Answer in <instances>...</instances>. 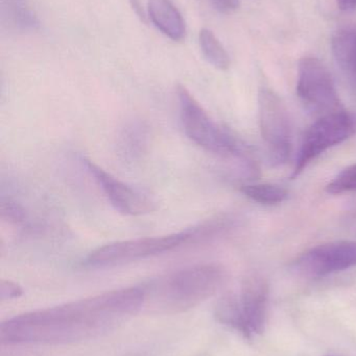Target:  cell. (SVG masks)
Listing matches in <instances>:
<instances>
[{
	"instance_id": "cell-1",
	"label": "cell",
	"mask_w": 356,
	"mask_h": 356,
	"mask_svg": "<svg viewBox=\"0 0 356 356\" xmlns=\"http://www.w3.org/2000/svg\"><path fill=\"white\" fill-rule=\"evenodd\" d=\"M144 286L118 289L2 322L3 345H60L85 342L108 334L141 311Z\"/></svg>"
},
{
	"instance_id": "cell-2",
	"label": "cell",
	"mask_w": 356,
	"mask_h": 356,
	"mask_svg": "<svg viewBox=\"0 0 356 356\" xmlns=\"http://www.w3.org/2000/svg\"><path fill=\"white\" fill-rule=\"evenodd\" d=\"M235 226L236 219L232 216H217L173 234L118 241L104 245L91 251L81 264L83 267L93 269L113 267L188 247L202 246L227 236Z\"/></svg>"
},
{
	"instance_id": "cell-3",
	"label": "cell",
	"mask_w": 356,
	"mask_h": 356,
	"mask_svg": "<svg viewBox=\"0 0 356 356\" xmlns=\"http://www.w3.org/2000/svg\"><path fill=\"white\" fill-rule=\"evenodd\" d=\"M227 274L217 264H201L173 272L144 286L146 302L155 313L187 311L207 300L225 284Z\"/></svg>"
},
{
	"instance_id": "cell-4",
	"label": "cell",
	"mask_w": 356,
	"mask_h": 356,
	"mask_svg": "<svg viewBox=\"0 0 356 356\" xmlns=\"http://www.w3.org/2000/svg\"><path fill=\"white\" fill-rule=\"evenodd\" d=\"M180 121L186 137L206 152L240 160L252 177L258 172L250 152L233 134L219 127L184 86H178Z\"/></svg>"
},
{
	"instance_id": "cell-5",
	"label": "cell",
	"mask_w": 356,
	"mask_h": 356,
	"mask_svg": "<svg viewBox=\"0 0 356 356\" xmlns=\"http://www.w3.org/2000/svg\"><path fill=\"white\" fill-rule=\"evenodd\" d=\"M269 284L261 275L246 278L240 295L228 294L215 307L217 321L246 339L263 334L267 322Z\"/></svg>"
},
{
	"instance_id": "cell-6",
	"label": "cell",
	"mask_w": 356,
	"mask_h": 356,
	"mask_svg": "<svg viewBox=\"0 0 356 356\" xmlns=\"http://www.w3.org/2000/svg\"><path fill=\"white\" fill-rule=\"evenodd\" d=\"M356 134V113L341 110L318 120L303 136L302 143L295 162L292 178L295 179L324 152L340 145Z\"/></svg>"
},
{
	"instance_id": "cell-7",
	"label": "cell",
	"mask_w": 356,
	"mask_h": 356,
	"mask_svg": "<svg viewBox=\"0 0 356 356\" xmlns=\"http://www.w3.org/2000/svg\"><path fill=\"white\" fill-rule=\"evenodd\" d=\"M258 118L270 162L284 164L292 152V127L286 104L270 88L259 90Z\"/></svg>"
},
{
	"instance_id": "cell-8",
	"label": "cell",
	"mask_w": 356,
	"mask_h": 356,
	"mask_svg": "<svg viewBox=\"0 0 356 356\" xmlns=\"http://www.w3.org/2000/svg\"><path fill=\"white\" fill-rule=\"evenodd\" d=\"M297 93L302 104L317 116L344 110L334 79L327 67L316 58H301Z\"/></svg>"
},
{
	"instance_id": "cell-9",
	"label": "cell",
	"mask_w": 356,
	"mask_h": 356,
	"mask_svg": "<svg viewBox=\"0 0 356 356\" xmlns=\"http://www.w3.org/2000/svg\"><path fill=\"white\" fill-rule=\"evenodd\" d=\"M356 267V242L336 241L318 245L301 254L293 270L307 278H321Z\"/></svg>"
},
{
	"instance_id": "cell-10",
	"label": "cell",
	"mask_w": 356,
	"mask_h": 356,
	"mask_svg": "<svg viewBox=\"0 0 356 356\" xmlns=\"http://www.w3.org/2000/svg\"><path fill=\"white\" fill-rule=\"evenodd\" d=\"M81 162L118 213L125 216H141L156 209V202L141 191L113 177L89 159L82 158Z\"/></svg>"
},
{
	"instance_id": "cell-11",
	"label": "cell",
	"mask_w": 356,
	"mask_h": 356,
	"mask_svg": "<svg viewBox=\"0 0 356 356\" xmlns=\"http://www.w3.org/2000/svg\"><path fill=\"white\" fill-rule=\"evenodd\" d=\"M150 129L141 120L125 124L117 138V152L121 160L134 163L142 158L150 144Z\"/></svg>"
},
{
	"instance_id": "cell-12",
	"label": "cell",
	"mask_w": 356,
	"mask_h": 356,
	"mask_svg": "<svg viewBox=\"0 0 356 356\" xmlns=\"http://www.w3.org/2000/svg\"><path fill=\"white\" fill-rule=\"evenodd\" d=\"M148 16L157 29L173 41L185 38L183 17L171 0H148Z\"/></svg>"
},
{
	"instance_id": "cell-13",
	"label": "cell",
	"mask_w": 356,
	"mask_h": 356,
	"mask_svg": "<svg viewBox=\"0 0 356 356\" xmlns=\"http://www.w3.org/2000/svg\"><path fill=\"white\" fill-rule=\"evenodd\" d=\"M332 52L343 69L356 76V31H341L332 39Z\"/></svg>"
},
{
	"instance_id": "cell-14",
	"label": "cell",
	"mask_w": 356,
	"mask_h": 356,
	"mask_svg": "<svg viewBox=\"0 0 356 356\" xmlns=\"http://www.w3.org/2000/svg\"><path fill=\"white\" fill-rule=\"evenodd\" d=\"M200 46L205 58L219 70H227L230 67V58L219 40L208 29L200 31Z\"/></svg>"
},
{
	"instance_id": "cell-15",
	"label": "cell",
	"mask_w": 356,
	"mask_h": 356,
	"mask_svg": "<svg viewBox=\"0 0 356 356\" xmlns=\"http://www.w3.org/2000/svg\"><path fill=\"white\" fill-rule=\"evenodd\" d=\"M240 191L251 200L265 205L279 204L286 201L288 197V191L277 184H245L240 188Z\"/></svg>"
},
{
	"instance_id": "cell-16",
	"label": "cell",
	"mask_w": 356,
	"mask_h": 356,
	"mask_svg": "<svg viewBox=\"0 0 356 356\" xmlns=\"http://www.w3.org/2000/svg\"><path fill=\"white\" fill-rule=\"evenodd\" d=\"M330 194L356 192V164L347 167L326 186Z\"/></svg>"
},
{
	"instance_id": "cell-17",
	"label": "cell",
	"mask_w": 356,
	"mask_h": 356,
	"mask_svg": "<svg viewBox=\"0 0 356 356\" xmlns=\"http://www.w3.org/2000/svg\"><path fill=\"white\" fill-rule=\"evenodd\" d=\"M22 293V288L16 282L4 280L0 282V300L6 301L19 298Z\"/></svg>"
},
{
	"instance_id": "cell-18",
	"label": "cell",
	"mask_w": 356,
	"mask_h": 356,
	"mask_svg": "<svg viewBox=\"0 0 356 356\" xmlns=\"http://www.w3.org/2000/svg\"><path fill=\"white\" fill-rule=\"evenodd\" d=\"M210 2L215 10L223 14H230L240 6V0H210Z\"/></svg>"
},
{
	"instance_id": "cell-19",
	"label": "cell",
	"mask_w": 356,
	"mask_h": 356,
	"mask_svg": "<svg viewBox=\"0 0 356 356\" xmlns=\"http://www.w3.org/2000/svg\"><path fill=\"white\" fill-rule=\"evenodd\" d=\"M342 224L349 234L356 236V209L353 211H349L343 217Z\"/></svg>"
},
{
	"instance_id": "cell-20",
	"label": "cell",
	"mask_w": 356,
	"mask_h": 356,
	"mask_svg": "<svg viewBox=\"0 0 356 356\" xmlns=\"http://www.w3.org/2000/svg\"><path fill=\"white\" fill-rule=\"evenodd\" d=\"M339 8L342 10H356V0H336Z\"/></svg>"
},
{
	"instance_id": "cell-21",
	"label": "cell",
	"mask_w": 356,
	"mask_h": 356,
	"mask_svg": "<svg viewBox=\"0 0 356 356\" xmlns=\"http://www.w3.org/2000/svg\"><path fill=\"white\" fill-rule=\"evenodd\" d=\"M130 2H131L132 8H133V10H135L138 17H140L141 20L146 21V14H144V10H142L139 0H130Z\"/></svg>"
}]
</instances>
